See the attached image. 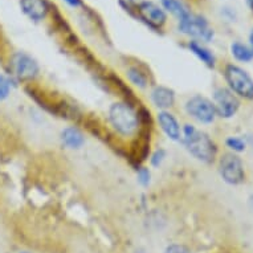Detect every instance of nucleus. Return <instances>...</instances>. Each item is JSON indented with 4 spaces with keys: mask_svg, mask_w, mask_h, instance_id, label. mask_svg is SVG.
<instances>
[{
    "mask_svg": "<svg viewBox=\"0 0 253 253\" xmlns=\"http://www.w3.org/2000/svg\"><path fill=\"white\" fill-rule=\"evenodd\" d=\"M68 4L72 5V7H79L81 5V0H65Z\"/></svg>",
    "mask_w": 253,
    "mask_h": 253,
    "instance_id": "obj_23",
    "label": "nucleus"
},
{
    "mask_svg": "<svg viewBox=\"0 0 253 253\" xmlns=\"http://www.w3.org/2000/svg\"><path fill=\"white\" fill-rule=\"evenodd\" d=\"M227 146H228L229 149L233 150V151H236V153H240L243 150H245V141L243 138H239V137H229L227 141H225Z\"/></svg>",
    "mask_w": 253,
    "mask_h": 253,
    "instance_id": "obj_17",
    "label": "nucleus"
},
{
    "mask_svg": "<svg viewBox=\"0 0 253 253\" xmlns=\"http://www.w3.org/2000/svg\"><path fill=\"white\" fill-rule=\"evenodd\" d=\"M225 80L228 83L229 90L240 97L252 100L253 98V80L251 76L237 65H228L224 72Z\"/></svg>",
    "mask_w": 253,
    "mask_h": 253,
    "instance_id": "obj_3",
    "label": "nucleus"
},
{
    "mask_svg": "<svg viewBox=\"0 0 253 253\" xmlns=\"http://www.w3.org/2000/svg\"><path fill=\"white\" fill-rule=\"evenodd\" d=\"M62 142L69 147V149H80L85 142L83 133L76 127H68L61 134Z\"/></svg>",
    "mask_w": 253,
    "mask_h": 253,
    "instance_id": "obj_13",
    "label": "nucleus"
},
{
    "mask_svg": "<svg viewBox=\"0 0 253 253\" xmlns=\"http://www.w3.org/2000/svg\"><path fill=\"white\" fill-rule=\"evenodd\" d=\"M11 68H12L13 73L20 80H32L34 77H36L39 72L38 62L23 52L13 54L12 60H11Z\"/></svg>",
    "mask_w": 253,
    "mask_h": 253,
    "instance_id": "obj_8",
    "label": "nucleus"
},
{
    "mask_svg": "<svg viewBox=\"0 0 253 253\" xmlns=\"http://www.w3.org/2000/svg\"><path fill=\"white\" fill-rule=\"evenodd\" d=\"M138 12L146 23L153 27H162L167 20L165 11L153 1H142L138 5Z\"/></svg>",
    "mask_w": 253,
    "mask_h": 253,
    "instance_id": "obj_9",
    "label": "nucleus"
},
{
    "mask_svg": "<svg viewBox=\"0 0 253 253\" xmlns=\"http://www.w3.org/2000/svg\"><path fill=\"white\" fill-rule=\"evenodd\" d=\"M251 204H252V207H253V195H252V198H251Z\"/></svg>",
    "mask_w": 253,
    "mask_h": 253,
    "instance_id": "obj_27",
    "label": "nucleus"
},
{
    "mask_svg": "<svg viewBox=\"0 0 253 253\" xmlns=\"http://www.w3.org/2000/svg\"><path fill=\"white\" fill-rule=\"evenodd\" d=\"M188 46H190L191 52H194L204 64H207L208 67H213V65H215V56H213V53H212L211 50L207 49L206 46L199 44L198 42H191Z\"/></svg>",
    "mask_w": 253,
    "mask_h": 253,
    "instance_id": "obj_14",
    "label": "nucleus"
},
{
    "mask_svg": "<svg viewBox=\"0 0 253 253\" xmlns=\"http://www.w3.org/2000/svg\"><path fill=\"white\" fill-rule=\"evenodd\" d=\"M231 50H232V54L235 56L236 60L239 61L248 62L253 58V50L252 48L241 44V42H233L232 46H231Z\"/></svg>",
    "mask_w": 253,
    "mask_h": 253,
    "instance_id": "obj_16",
    "label": "nucleus"
},
{
    "mask_svg": "<svg viewBox=\"0 0 253 253\" xmlns=\"http://www.w3.org/2000/svg\"><path fill=\"white\" fill-rule=\"evenodd\" d=\"M163 158H165V151H163V150H158L157 153L153 155V158H151L153 166H159V165L162 163Z\"/></svg>",
    "mask_w": 253,
    "mask_h": 253,
    "instance_id": "obj_22",
    "label": "nucleus"
},
{
    "mask_svg": "<svg viewBox=\"0 0 253 253\" xmlns=\"http://www.w3.org/2000/svg\"><path fill=\"white\" fill-rule=\"evenodd\" d=\"M248 143H249V146H251V147H252V151H253V134H252V135H251V137H249Z\"/></svg>",
    "mask_w": 253,
    "mask_h": 253,
    "instance_id": "obj_25",
    "label": "nucleus"
},
{
    "mask_svg": "<svg viewBox=\"0 0 253 253\" xmlns=\"http://www.w3.org/2000/svg\"><path fill=\"white\" fill-rule=\"evenodd\" d=\"M127 76H129L130 81H131L134 85H137V86H141V87L146 86V77L142 75L141 72L137 71V69H130Z\"/></svg>",
    "mask_w": 253,
    "mask_h": 253,
    "instance_id": "obj_18",
    "label": "nucleus"
},
{
    "mask_svg": "<svg viewBox=\"0 0 253 253\" xmlns=\"http://www.w3.org/2000/svg\"><path fill=\"white\" fill-rule=\"evenodd\" d=\"M213 105H215L216 114L223 118H231L237 113L240 102L233 91L225 87H219L213 93Z\"/></svg>",
    "mask_w": 253,
    "mask_h": 253,
    "instance_id": "obj_7",
    "label": "nucleus"
},
{
    "mask_svg": "<svg viewBox=\"0 0 253 253\" xmlns=\"http://www.w3.org/2000/svg\"><path fill=\"white\" fill-rule=\"evenodd\" d=\"M165 253H192L191 249H188L186 245L182 244H171L166 248Z\"/></svg>",
    "mask_w": 253,
    "mask_h": 253,
    "instance_id": "obj_20",
    "label": "nucleus"
},
{
    "mask_svg": "<svg viewBox=\"0 0 253 253\" xmlns=\"http://www.w3.org/2000/svg\"><path fill=\"white\" fill-rule=\"evenodd\" d=\"M20 253H29V252H20Z\"/></svg>",
    "mask_w": 253,
    "mask_h": 253,
    "instance_id": "obj_29",
    "label": "nucleus"
},
{
    "mask_svg": "<svg viewBox=\"0 0 253 253\" xmlns=\"http://www.w3.org/2000/svg\"><path fill=\"white\" fill-rule=\"evenodd\" d=\"M249 42H251V48H252L253 50V29L252 32H251V36H249Z\"/></svg>",
    "mask_w": 253,
    "mask_h": 253,
    "instance_id": "obj_24",
    "label": "nucleus"
},
{
    "mask_svg": "<svg viewBox=\"0 0 253 253\" xmlns=\"http://www.w3.org/2000/svg\"><path fill=\"white\" fill-rule=\"evenodd\" d=\"M138 180L143 184V186H147L150 182V172L147 169H142L139 172H138Z\"/></svg>",
    "mask_w": 253,
    "mask_h": 253,
    "instance_id": "obj_21",
    "label": "nucleus"
},
{
    "mask_svg": "<svg viewBox=\"0 0 253 253\" xmlns=\"http://www.w3.org/2000/svg\"><path fill=\"white\" fill-rule=\"evenodd\" d=\"M151 100L155 106L161 109L171 108L175 102L174 91L166 86H157L151 91Z\"/></svg>",
    "mask_w": 253,
    "mask_h": 253,
    "instance_id": "obj_12",
    "label": "nucleus"
},
{
    "mask_svg": "<svg viewBox=\"0 0 253 253\" xmlns=\"http://www.w3.org/2000/svg\"><path fill=\"white\" fill-rule=\"evenodd\" d=\"M248 4H249V7L252 8V11H253V0H248Z\"/></svg>",
    "mask_w": 253,
    "mask_h": 253,
    "instance_id": "obj_26",
    "label": "nucleus"
},
{
    "mask_svg": "<svg viewBox=\"0 0 253 253\" xmlns=\"http://www.w3.org/2000/svg\"><path fill=\"white\" fill-rule=\"evenodd\" d=\"M187 113L194 117L196 121L202 124H211L216 117V109L213 102L202 96H195L187 101Z\"/></svg>",
    "mask_w": 253,
    "mask_h": 253,
    "instance_id": "obj_6",
    "label": "nucleus"
},
{
    "mask_svg": "<svg viewBox=\"0 0 253 253\" xmlns=\"http://www.w3.org/2000/svg\"><path fill=\"white\" fill-rule=\"evenodd\" d=\"M179 29L183 34L203 42H210L213 36V31L210 28L207 20L204 17L192 13H188L186 17L179 20Z\"/></svg>",
    "mask_w": 253,
    "mask_h": 253,
    "instance_id": "obj_4",
    "label": "nucleus"
},
{
    "mask_svg": "<svg viewBox=\"0 0 253 253\" xmlns=\"http://www.w3.org/2000/svg\"><path fill=\"white\" fill-rule=\"evenodd\" d=\"M109 118L113 127L122 135H131L138 129L137 114L129 105L114 104L109 110Z\"/></svg>",
    "mask_w": 253,
    "mask_h": 253,
    "instance_id": "obj_2",
    "label": "nucleus"
},
{
    "mask_svg": "<svg viewBox=\"0 0 253 253\" xmlns=\"http://www.w3.org/2000/svg\"><path fill=\"white\" fill-rule=\"evenodd\" d=\"M9 94V83L4 76L0 75V101L4 100Z\"/></svg>",
    "mask_w": 253,
    "mask_h": 253,
    "instance_id": "obj_19",
    "label": "nucleus"
},
{
    "mask_svg": "<svg viewBox=\"0 0 253 253\" xmlns=\"http://www.w3.org/2000/svg\"><path fill=\"white\" fill-rule=\"evenodd\" d=\"M162 4L165 9H167L169 12L178 17L179 20L186 17L190 13V11L187 9L186 5L183 4L180 0H162Z\"/></svg>",
    "mask_w": 253,
    "mask_h": 253,
    "instance_id": "obj_15",
    "label": "nucleus"
},
{
    "mask_svg": "<svg viewBox=\"0 0 253 253\" xmlns=\"http://www.w3.org/2000/svg\"><path fill=\"white\" fill-rule=\"evenodd\" d=\"M219 171L221 178L229 184H240L244 182V166L240 158L233 153H227L220 158Z\"/></svg>",
    "mask_w": 253,
    "mask_h": 253,
    "instance_id": "obj_5",
    "label": "nucleus"
},
{
    "mask_svg": "<svg viewBox=\"0 0 253 253\" xmlns=\"http://www.w3.org/2000/svg\"><path fill=\"white\" fill-rule=\"evenodd\" d=\"M158 122L161 125V127L165 133L167 134V137L178 141L180 135H182V130L179 126L178 121L171 113L169 112H161L158 114Z\"/></svg>",
    "mask_w": 253,
    "mask_h": 253,
    "instance_id": "obj_11",
    "label": "nucleus"
},
{
    "mask_svg": "<svg viewBox=\"0 0 253 253\" xmlns=\"http://www.w3.org/2000/svg\"><path fill=\"white\" fill-rule=\"evenodd\" d=\"M129 1H138V0H129Z\"/></svg>",
    "mask_w": 253,
    "mask_h": 253,
    "instance_id": "obj_28",
    "label": "nucleus"
},
{
    "mask_svg": "<svg viewBox=\"0 0 253 253\" xmlns=\"http://www.w3.org/2000/svg\"><path fill=\"white\" fill-rule=\"evenodd\" d=\"M20 4L25 15L32 20H42L48 12V4L45 0H21Z\"/></svg>",
    "mask_w": 253,
    "mask_h": 253,
    "instance_id": "obj_10",
    "label": "nucleus"
},
{
    "mask_svg": "<svg viewBox=\"0 0 253 253\" xmlns=\"http://www.w3.org/2000/svg\"><path fill=\"white\" fill-rule=\"evenodd\" d=\"M184 145L188 151L202 162H212L216 157V145L207 134L200 131L192 125H186L183 129Z\"/></svg>",
    "mask_w": 253,
    "mask_h": 253,
    "instance_id": "obj_1",
    "label": "nucleus"
}]
</instances>
